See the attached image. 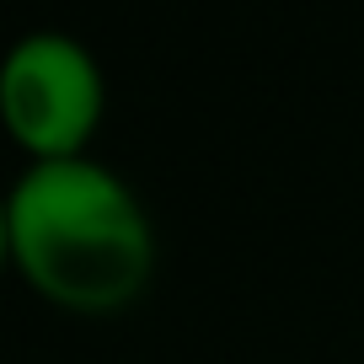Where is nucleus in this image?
Returning a JSON list of instances; mask_svg holds the SVG:
<instances>
[{
	"mask_svg": "<svg viewBox=\"0 0 364 364\" xmlns=\"http://www.w3.org/2000/svg\"><path fill=\"white\" fill-rule=\"evenodd\" d=\"M11 262V230H6V198H0V268Z\"/></svg>",
	"mask_w": 364,
	"mask_h": 364,
	"instance_id": "7ed1b4c3",
	"label": "nucleus"
},
{
	"mask_svg": "<svg viewBox=\"0 0 364 364\" xmlns=\"http://www.w3.org/2000/svg\"><path fill=\"white\" fill-rule=\"evenodd\" d=\"M11 268L70 316H118L156 279V225L102 161H43L6 193Z\"/></svg>",
	"mask_w": 364,
	"mask_h": 364,
	"instance_id": "f257e3e1",
	"label": "nucleus"
},
{
	"mask_svg": "<svg viewBox=\"0 0 364 364\" xmlns=\"http://www.w3.org/2000/svg\"><path fill=\"white\" fill-rule=\"evenodd\" d=\"M107 80L70 33H22L0 59V129L27 166L80 161L102 124Z\"/></svg>",
	"mask_w": 364,
	"mask_h": 364,
	"instance_id": "f03ea898",
	"label": "nucleus"
}]
</instances>
